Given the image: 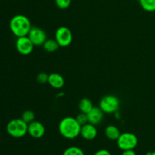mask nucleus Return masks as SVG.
I'll use <instances>...</instances> for the list:
<instances>
[{
	"instance_id": "23",
	"label": "nucleus",
	"mask_w": 155,
	"mask_h": 155,
	"mask_svg": "<svg viewBox=\"0 0 155 155\" xmlns=\"http://www.w3.org/2000/svg\"><path fill=\"white\" fill-rule=\"evenodd\" d=\"M121 155H136V152L134 150H126V151H123V153Z\"/></svg>"
},
{
	"instance_id": "9",
	"label": "nucleus",
	"mask_w": 155,
	"mask_h": 155,
	"mask_svg": "<svg viewBox=\"0 0 155 155\" xmlns=\"http://www.w3.org/2000/svg\"><path fill=\"white\" fill-rule=\"evenodd\" d=\"M45 133V129L43 124L39 121L34 120L33 122L28 124L27 133L31 137L34 139H40L44 136Z\"/></svg>"
},
{
	"instance_id": "8",
	"label": "nucleus",
	"mask_w": 155,
	"mask_h": 155,
	"mask_svg": "<svg viewBox=\"0 0 155 155\" xmlns=\"http://www.w3.org/2000/svg\"><path fill=\"white\" fill-rule=\"evenodd\" d=\"M28 37L34 45H42L46 41V33L42 29L36 27H32Z\"/></svg>"
},
{
	"instance_id": "15",
	"label": "nucleus",
	"mask_w": 155,
	"mask_h": 155,
	"mask_svg": "<svg viewBox=\"0 0 155 155\" xmlns=\"http://www.w3.org/2000/svg\"><path fill=\"white\" fill-rule=\"evenodd\" d=\"M42 45H43V48L45 49V51L47 52H54V51H57L60 47L55 39H46V41L44 42Z\"/></svg>"
},
{
	"instance_id": "24",
	"label": "nucleus",
	"mask_w": 155,
	"mask_h": 155,
	"mask_svg": "<svg viewBox=\"0 0 155 155\" xmlns=\"http://www.w3.org/2000/svg\"><path fill=\"white\" fill-rule=\"evenodd\" d=\"M151 155H155V151H153V152H151Z\"/></svg>"
},
{
	"instance_id": "21",
	"label": "nucleus",
	"mask_w": 155,
	"mask_h": 155,
	"mask_svg": "<svg viewBox=\"0 0 155 155\" xmlns=\"http://www.w3.org/2000/svg\"><path fill=\"white\" fill-rule=\"evenodd\" d=\"M48 76L49 74H47L45 73H39L36 77V80L40 84H45L48 81Z\"/></svg>"
},
{
	"instance_id": "1",
	"label": "nucleus",
	"mask_w": 155,
	"mask_h": 155,
	"mask_svg": "<svg viewBox=\"0 0 155 155\" xmlns=\"http://www.w3.org/2000/svg\"><path fill=\"white\" fill-rule=\"evenodd\" d=\"M58 130L61 135L65 139H74L80 136L81 125L79 124L76 117H67L63 118L59 123Z\"/></svg>"
},
{
	"instance_id": "11",
	"label": "nucleus",
	"mask_w": 155,
	"mask_h": 155,
	"mask_svg": "<svg viewBox=\"0 0 155 155\" xmlns=\"http://www.w3.org/2000/svg\"><path fill=\"white\" fill-rule=\"evenodd\" d=\"M87 116L89 124L96 126L102 121L104 118V112L99 107H93L92 110L87 114Z\"/></svg>"
},
{
	"instance_id": "13",
	"label": "nucleus",
	"mask_w": 155,
	"mask_h": 155,
	"mask_svg": "<svg viewBox=\"0 0 155 155\" xmlns=\"http://www.w3.org/2000/svg\"><path fill=\"white\" fill-rule=\"evenodd\" d=\"M104 133L107 139L110 140H117L119 136H120L121 133L119 129L114 125H110L107 127L104 130Z\"/></svg>"
},
{
	"instance_id": "12",
	"label": "nucleus",
	"mask_w": 155,
	"mask_h": 155,
	"mask_svg": "<svg viewBox=\"0 0 155 155\" xmlns=\"http://www.w3.org/2000/svg\"><path fill=\"white\" fill-rule=\"evenodd\" d=\"M48 83L54 89H61L64 85V79L58 73H52L48 76Z\"/></svg>"
},
{
	"instance_id": "20",
	"label": "nucleus",
	"mask_w": 155,
	"mask_h": 155,
	"mask_svg": "<svg viewBox=\"0 0 155 155\" xmlns=\"http://www.w3.org/2000/svg\"><path fill=\"white\" fill-rule=\"evenodd\" d=\"M76 119H77V120L78 121V123L81 126L85 125V124H86L89 123V120H88L87 114L82 113L81 112L80 114H78L77 117H76Z\"/></svg>"
},
{
	"instance_id": "4",
	"label": "nucleus",
	"mask_w": 155,
	"mask_h": 155,
	"mask_svg": "<svg viewBox=\"0 0 155 155\" xmlns=\"http://www.w3.org/2000/svg\"><path fill=\"white\" fill-rule=\"evenodd\" d=\"M99 107L104 113H115L120 107L119 98L114 95H105L100 100Z\"/></svg>"
},
{
	"instance_id": "2",
	"label": "nucleus",
	"mask_w": 155,
	"mask_h": 155,
	"mask_svg": "<svg viewBox=\"0 0 155 155\" xmlns=\"http://www.w3.org/2000/svg\"><path fill=\"white\" fill-rule=\"evenodd\" d=\"M9 27L12 33L17 37L28 36L32 28L30 19L23 15H17L11 19Z\"/></svg>"
},
{
	"instance_id": "19",
	"label": "nucleus",
	"mask_w": 155,
	"mask_h": 155,
	"mask_svg": "<svg viewBox=\"0 0 155 155\" xmlns=\"http://www.w3.org/2000/svg\"><path fill=\"white\" fill-rule=\"evenodd\" d=\"M55 4L59 8L66 9L71 5V0H55Z\"/></svg>"
},
{
	"instance_id": "10",
	"label": "nucleus",
	"mask_w": 155,
	"mask_h": 155,
	"mask_svg": "<svg viewBox=\"0 0 155 155\" xmlns=\"http://www.w3.org/2000/svg\"><path fill=\"white\" fill-rule=\"evenodd\" d=\"M98 135V131L95 125L92 124H85L81 126V130H80V136L86 140H92L95 139Z\"/></svg>"
},
{
	"instance_id": "22",
	"label": "nucleus",
	"mask_w": 155,
	"mask_h": 155,
	"mask_svg": "<svg viewBox=\"0 0 155 155\" xmlns=\"http://www.w3.org/2000/svg\"><path fill=\"white\" fill-rule=\"evenodd\" d=\"M94 155H111L110 154V151H108L107 150L105 149H101V150H98V151L94 154Z\"/></svg>"
},
{
	"instance_id": "14",
	"label": "nucleus",
	"mask_w": 155,
	"mask_h": 155,
	"mask_svg": "<svg viewBox=\"0 0 155 155\" xmlns=\"http://www.w3.org/2000/svg\"><path fill=\"white\" fill-rule=\"evenodd\" d=\"M79 109H80V112L85 114H88L91 110L92 109V107H94L92 102L91 101L90 99L89 98H82L78 104Z\"/></svg>"
},
{
	"instance_id": "16",
	"label": "nucleus",
	"mask_w": 155,
	"mask_h": 155,
	"mask_svg": "<svg viewBox=\"0 0 155 155\" xmlns=\"http://www.w3.org/2000/svg\"><path fill=\"white\" fill-rule=\"evenodd\" d=\"M139 3L146 12H155V0H139Z\"/></svg>"
},
{
	"instance_id": "3",
	"label": "nucleus",
	"mask_w": 155,
	"mask_h": 155,
	"mask_svg": "<svg viewBox=\"0 0 155 155\" xmlns=\"http://www.w3.org/2000/svg\"><path fill=\"white\" fill-rule=\"evenodd\" d=\"M28 124L22 119H13L8 123L6 130L9 136L14 138L24 137L27 133Z\"/></svg>"
},
{
	"instance_id": "5",
	"label": "nucleus",
	"mask_w": 155,
	"mask_h": 155,
	"mask_svg": "<svg viewBox=\"0 0 155 155\" xmlns=\"http://www.w3.org/2000/svg\"><path fill=\"white\" fill-rule=\"evenodd\" d=\"M117 144L118 148L122 151L133 150L137 146L138 138L136 135L132 133H121L117 140Z\"/></svg>"
},
{
	"instance_id": "6",
	"label": "nucleus",
	"mask_w": 155,
	"mask_h": 155,
	"mask_svg": "<svg viewBox=\"0 0 155 155\" xmlns=\"http://www.w3.org/2000/svg\"><path fill=\"white\" fill-rule=\"evenodd\" d=\"M55 40L60 47H67L73 41V34L71 30L67 27H60L55 32Z\"/></svg>"
},
{
	"instance_id": "17",
	"label": "nucleus",
	"mask_w": 155,
	"mask_h": 155,
	"mask_svg": "<svg viewBox=\"0 0 155 155\" xmlns=\"http://www.w3.org/2000/svg\"><path fill=\"white\" fill-rule=\"evenodd\" d=\"M63 155H85L83 150L77 146H71L64 151Z\"/></svg>"
},
{
	"instance_id": "7",
	"label": "nucleus",
	"mask_w": 155,
	"mask_h": 155,
	"mask_svg": "<svg viewBox=\"0 0 155 155\" xmlns=\"http://www.w3.org/2000/svg\"><path fill=\"white\" fill-rule=\"evenodd\" d=\"M15 45L18 52L23 55H28L31 54L35 46L28 36L18 37Z\"/></svg>"
},
{
	"instance_id": "18",
	"label": "nucleus",
	"mask_w": 155,
	"mask_h": 155,
	"mask_svg": "<svg viewBox=\"0 0 155 155\" xmlns=\"http://www.w3.org/2000/svg\"><path fill=\"white\" fill-rule=\"evenodd\" d=\"M21 119L27 124H29L35 120V114L32 110H25L21 115Z\"/></svg>"
}]
</instances>
